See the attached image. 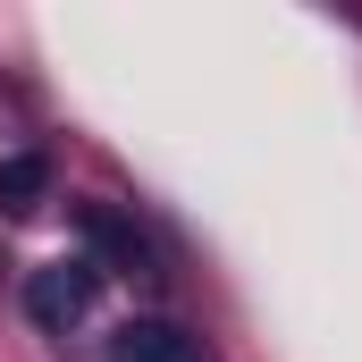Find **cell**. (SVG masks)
I'll use <instances>...</instances> for the list:
<instances>
[{"label":"cell","instance_id":"obj_2","mask_svg":"<svg viewBox=\"0 0 362 362\" xmlns=\"http://www.w3.org/2000/svg\"><path fill=\"white\" fill-rule=\"evenodd\" d=\"M76 236H85L93 270H144V262H152L144 236H135V219H118L110 202H76Z\"/></svg>","mask_w":362,"mask_h":362},{"label":"cell","instance_id":"obj_3","mask_svg":"<svg viewBox=\"0 0 362 362\" xmlns=\"http://www.w3.org/2000/svg\"><path fill=\"white\" fill-rule=\"evenodd\" d=\"M110 362H194V337L177 320H127L110 337Z\"/></svg>","mask_w":362,"mask_h":362},{"label":"cell","instance_id":"obj_1","mask_svg":"<svg viewBox=\"0 0 362 362\" xmlns=\"http://www.w3.org/2000/svg\"><path fill=\"white\" fill-rule=\"evenodd\" d=\"M93 295H101V270H93L85 253H76V262H42V270L25 278V312H34L42 329H76L93 312Z\"/></svg>","mask_w":362,"mask_h":362},{"label":"cell","instance_id":"obj_4","mask_svg":"<svg viewBox=\"0 0 362 362\" xmlns=\"http://www.w3.org/2000/svg\"><path fill=\"white\" fill-rule=\"evenodd\" d=\"M42 202H51V160L42 152H8L0 160V211L8 219H34Z\"/></svg>","mask_w":362,"mask_h":362}]
</instances>
